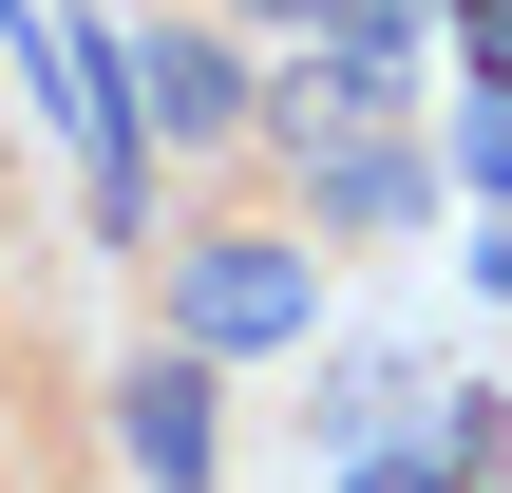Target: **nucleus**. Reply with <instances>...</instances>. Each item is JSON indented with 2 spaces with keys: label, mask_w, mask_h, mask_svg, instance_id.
Segmentation results:
<instances>
[{
  "label": "nucleus",
  "mask_w": 512,
  "mask_h": 493,
  "mask_svg": "<svg viewBox=\"0 0 512 493\" xmlns=\"http://www.w3.org/2000/svg\"><path fill=\"white\" fill-rule=\"evenodd\" d=\"M399 209H418V152L399 133H323L304 152V228H399Z\"/></svg>",
  "instance_id": "nucleus-4"
},
{
  "label": "nucleus",
  "mask_w": 512,
  "mask_h": 493,
  "mask_svg": "<svg viewBox=\"0 0 512 493\" xmlns=\"http://www.w3.org/2000/svg\"><path fill=\"white\" fill-rule=\"evenodd\" d=\"M475 285H494V304H512V209H494V228H475Z\"/></svg>",
  "instance_id": "nucleus-9"
},
{
  "label": "nucleus",
  "mask_w": 512,
  "mask_h": 493,
  "mask_svg": "<svg viewBox=\"0 0 512 493\" xmlns=\"http://www.w3.org/2000/svg\"><path fill=\"white\" fill-rule=\"evenodd\" d=\"M304 323H323V247L304 228H190L171 247V342L190 361H266Z\"/></svg>",
  "instance_id": "nucleus-1"
},
{
  "label": "nucleus",
  "mask_w": 512,
  "mask_h": 493,
  "mask_svg": "<svg viewBox=\"0 0 512 493\" xmlns=\"http://www.w3.org/2000/svg\"><path fill=\"white\" fill-rule=\"evenodd\" d=\"M114 57H133V133H152V152H209V133H247V95H266L209 19H152V38H114Z\"/></svg>",
  "instance_id": "nucleus-2"
},
{
  "label": "nucleus",
  "mask_w": 512,
  "mask_h": 493,
  "mask_svg": "<svg viewBox=\"0 0 512 493\" xmlns=\"http://www.w3.org/2000/svg\"><path fill=\"white\" fill-rule=\"evenodd\" d=\"M304 38H323V57H380V76H399V57H418V0H304Z\"/></svg>",
  "instance_id": "nucleus-6"
},
{
  "label": "nucleus",
  "mask_w": 512,
  "mask_h": 493,
  "mask_svg": "<svg viewBox=\"0 0 512 493\" xmlns=\"http://www.w3.org/2000/svg\"><path fill=\"white\" fill-rule=\"evenodd\" d=\"M456 171H475V190L512 209V95H494V76H475V114H456Z\"/></svg>",
  "instance_id": "nucleus-7"
},
{
  "label": "nucleus",
  "mask_w": 512,
  "mask_h": 493,
  "mask_svg": "<svg viewBox=\"0 0 512 493\" xmlns=\"http://www.w3.org/2000/svg\"><path fill=\"white\" fill-rule=\"evenodd\" d=\"M247 19H304V0H247Z\"/></svg>",
  "instance_id": "nucleus-10"
},
{
  "label": "nucleus",
  "mask_w": 512,
  "mask_h": 493,
  "mask_svg": "<svg viewBox=\"0 0 512 493\" xmlns=\"http://www.w3.org/2000/svg\"><path fill=\"white\" fill-rule=\"evenodd\" d=\"M342 493H494V475H456V456H342Z\"/></svg>",
  "instance_id": "nucleus-8"
},
{
  "label": "nucleus",
  "mask_w": 512,
  "mask_h": 493,
  "mask_svg": "<svg viewBox=\"0 0 512 493\" xmlns=\"http://www.w3.org/2000/svg\"><path fill=\"white\" fill-rule=\"evenodd\" d=\"M114 456H133L152 493H209V456H228V437H209V361H190V342L114 380Z\"/></svg>",
  "instance_id": "nucleus-3"
},
{
  "label": "nucleus",
  "mask_w": 512,
  "mask_h": 493,
  "mask_svg": "<svg viewBox=\"0 0 512 493\" xmlns=\"http://www.w3.org/2000/svg\"><path fill=\"white\" fill-rule=\"evenodd\" d=\"M0 456H38V247L0 209Z\"/></svg>",
  "instance_id": "nucleus-5"
}]
</instances>
